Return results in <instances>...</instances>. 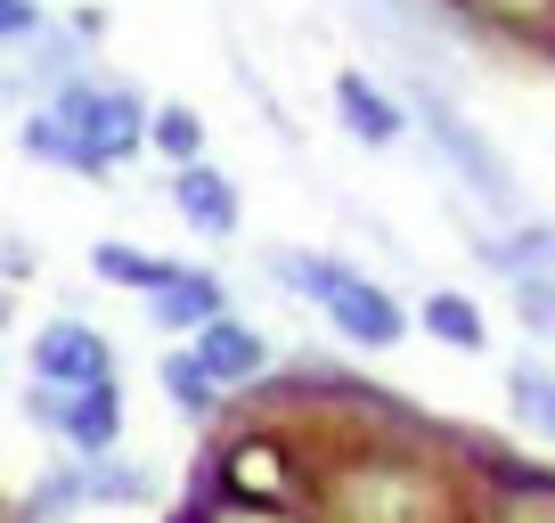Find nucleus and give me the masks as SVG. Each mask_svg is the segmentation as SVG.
<instances>
[{"label": "nucleus", "mask_w": 555, "mask_h": 523, "mask_svg": "<svg viewBox=\"0 0 555 523\" xmlns=\"http://www.w3.org/2000/svg\"><path fill=\"white\" fill-rule=\"evenodd\" d=\"M270 279L286 286V295H311L319 311L335 319V328L351 335V344H367V352H384V344H400L409 335V319H400V303L384 295L376 279H360V270H344L335 254H295V245H278L270 254Z\"/></svg>", "instance_id": "f257e3e1"}, {"label": "nucleus", "mask_w": 555, "mask_h": 523, "mask_svg": "<svg viewBox=\"0 0 555 523\" xmlns=\"http://www.w3.org/2000/svg\"><path fill=\"white\" fill-rule=\"evenodd\" d=\"M50 106L106 156V173H115L122 156H139V148H147V99H139L131 82H82V74H74V82H57Z\"/></svg>", "instance_id": "f03ea898"}, {"label": "nucleus", "mask_w": 555, "mask_h": 523, "mask_svg": "<svg viewBox=\"0 0 555 523\" xmlns=\"http://www.w3.org/2000/svg\"><path fill=\"white\" fill-rule=\"evenodd\" d=\"M490 270L515 286V311L539 344H555V229H515L490 245Z\"/></svg>", "instance_id": "7ed1b4c3"}, {"label": "nucleus", "mask_w": 555, "mask_h": 523, "mask_svg": "<svg viewBox=\"0 0 555 523\" xmlns=\"http://www.w3.org/2000/svg\"><path fill=\"white\" fill-rule=\"evenodd\" d=\"M425 131H434V148L450 156V173L466 180V189L482 196V205L515 213V173H506V156H499V148L482 140V131H474L466 115H457L450 99H425Z\"/></svg>", "instance_id": "20e7f679"}, {"label": "nucleus", "mask_w": 555, "mask_h": 523, "mask_svg": "<svg viewBox=\"0 0 555 523\" xmlns=\"http://www.w3.org/2000/svg\"><path fill=\"white\" fill-rule=\"evenodd\" d=\"M335 499H344V523H434L441 515L425 474H409V467H360V474H344Z\"/></svg>", "instance_id": "39448f33"}, {"label": "nucleus", "mask_w": 555, "mask_h": 523, "mask_svg": "<svg viewBox=\"0 0 555 523\" xmlns=\"http://www.w3.org/2000/svg\"><path fill=\"white\" fill-rule=\"evenodd\" d=\"M196 368H205L221 393H237V384H254L261 368H270V335L261 328H245V319H229V311H212L205 328H196Z\"/></svg>", "instance_id": "423d86ee"}, {"label": "nucleus", "mask_w": 555, "mask_h": 523, "mask_svg": "<svg viewBox=\"0 0 555 523\" xmlns=\"http://www.w3.org/2000/svg\"><path fill=\"white\" fill-rule=\"evenodd\" d=\"M172 213L196 229V238H237V221H245L237 180L212 173L205 156H196V164H172Z\"/></svg>", "instance_id": "0eeeda50"}, {"label": "nucleus", "mask_w": 555, "mask_h": 523, "mask_svg": "<svg viewBox=\"0 0 555 523\" xmlns=\"http://www.w3.org/2000/svg\"><path fill=\"white\" fill-rule=\"evenodd\" d=\"M34 377H50V384L115 377V352H106L99 328H82V319H57V328H34Z\"/></svg>", "instance_id": "6e6552de"}, {"label": "nucleus", "mask_w": 555, "mask_h": 523, "mask_svg": "<svg viewBox=\"0 0 555 523\" xmlns=\"http://www.w3.org/2000/svg\"><path fill=\"white\" fill-rule=\"evenodd\" d=\"M57 442H66L74 458H82V450H115V442H122V393H115V377L66 384V401H57Z\"/></svg>", "instance_id": "1a4fd4ad"}, {"label": "nucleus", "mask_w": 555, "mask_h": 523, "mask_svg": "<svg viewBox=\"0 0 555 523\" xmlns=\"http://www.w3.org/2000/svg\"><path fill=\"white\" fill-rule=\"evenodd\" d=\"M17 148H25L34 164H57V173H82V180H106V156L82 140V131H74L66 115H57V106H34V115L17 123Z\"/></svg>", "instance_id": "9d476101"}, {"label": "nucleus", "mask_w": 555, "mask_h": 523, "mask_svg": "<svg viewBox=\"0 0 555 523\" xmlns=\"http://www.w3.org/2000/svg\"><path fill=\"white\" fill-rule=\"evenodd\" d=\"M66 467H74V490H82V499H106V507H147L156 499V474L122 467L115 450H82V458H66Z\"/></svg>", "instance_id": "9b49d317"}, {"label": "nucleus", "mask_w": 555, "mask_h": 523, "mask_svg": "<svg viewBox=\"0 0 555 523\" xmlns=\"http://www.w3.org/2000/svg\"><path fill=\"white\" fill-rule=\"evenodd\" d=\"M335 115L351 123V140H360V148H392L400 140V106L384 99L367 74H335Z\"/></svg>", "instance_id": "f8f14e48"}, {"label": "nucleus", "mask_w": 555, "mask_h": 523, "mask_svg": "<svg viewBox=\"0 0 555 523\" xmlns=\"http://www.w3.org/2000/svg\"><path fill=\"white\" fill-rule=\"evenodd\" d=\"M278 442H237V450H221V490H237V499H286V467H278Z\"/></svg>", "instance_id": "ddd939ff"}, {"label": "nucleus", "mask_w": 555, "mask_h": 523, "mask_svg": "<svg viewBox=\"0 0 555 523\" xmlns=\"http://www.w3.org/2000/svg\"><path fill=\"white\" fill-rule=\"evenodd\" d=\"M147 311H156V328H189V335H196L212 311H221V286L196 279V270H172V279L147 295Z\"/></svg>", "instance_id": "4468645a"}, {"label": "nucleus", "mask_w": 555, "mask_h": 523, "mask_svg": "<svg viewBox=\"0 0 555 523\" xmlns=\"http://www.w3.org/2000/svg\"><path fill=\"white\" fill-rule=\"evenodd\" d=\"M90 270H99L106 286H131V295H156V286L172 279L180 262H164V254H139V245H122V238H99V245H90Z\"/></svg>", "instance_id": "2eb2a0df"}, {"label": "nucleus", "mask_w": 555, "mask_h": 523, "mask_svg": "<svg viewBox=\"0 0 555 523\" xmlns=\"http://www.w3.org/2000/svg\"><path fill=\"white\" fill-rule=\"evenodd\" d=\"M147 148H156L164 164H196V156H205V115H196L189 99L147 106Z\"/></svg>", "instance_id": "dca6fc26"}, {"label": "nucleus", "mask_w": 555, "mask_h": 523, "mask_svg": "<svg viewBox=\"0 0 555 523\" xmlns=\"http://www.w3.org/2000/svg\"><path fill=\"white\" fill-rule=\"evenodd\" d=\"M416 319H425V328H434L450 352H482V344H490L482 311H474L466 295H450V286H441V295H425V311H416Z\"/></svg>", "instance_id": "f3484780"}, {"label": "nucleus", "mask_w": 555, "mask_h": 523, "mask_svg": "<svg viewBox=\"0 0 555 523\" xmlns=\"http://www.w3.org/2000/svg\"><path fill=\"white\" fill-rule=\"evenodd\" d=\"M506 393H515V418L531 425V434H547V442H555V368L515 360V368H506Z\"/></svg>", "instance_id": "a211bd4d"}, {"label": "nucleus", "mask_w": 555, "mask_h": 523, "mask_svg": "<svg viewBox=\"0 0 555 523\" xmlns=\"http://www.w3.org/2000/svg\"><path fill=\"white\" fill-rule=\"evenodd\" d=\"M164 401L180 409V418H212V401H221V384L205 377V368H196V352H164Z\"/></svg>", "instance_id": "6ab92c4d"}, {"label": "nucleus", "mask_w": 555, "mask_h": 523, "mask_svg": "<svg viewBox=\"0 0 555 523\" xmlns=\"http://www.w3.org/2000/svg\"><path fill=\"white\" fill-rule=\"evenodd\" d=\"M196 523H295V515L270 507V499H237V490H221L212 507H196Z\"/></svg>", "instance_id": "aec40b11"}, {"label": "nucleus", "mask_w": 555, "mask_h": 523, "mask_svg": "<svg viewBox=\"0 0 555 523\" xmlns=\"http://www.w3.org/2000/svg\"><path fill=\"white\" fill-rule=\"evenodd\" d=\"M474 9H490V17L515 25V34H555V9H547V0H474Z\"/></svg>", "instance_id": "412c9836"}, {"label": "nucleus", "mask_w": 555, "mask_h": 523, "mask_svg": "<svg viewBox=\"0 0 555 523\" xmlns=\"http://www.w3.org/2000/svg\"><path fill=\"white\" fill-rule=\"evenodd\" d=\"M66 507H82V490H74V467H57V474L34 483V523H57Z\"/></svg>", "instance_id": "4be33fe9"}, {"label": "nucleus", "mask_w": 555, "mask_h": 523, "mask_svg": "<svg viewBox=\"0 0 555 523\" xmlns=\"http://www.w3.org/2000/svg\"><path fill=\"white\" fill-rule=\"evenodd\" d=\"M41 25V0H0V41H34Z\"/></svg>", "instance_id": "5701e85b"}]
</instances>
